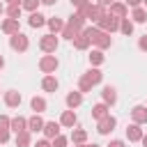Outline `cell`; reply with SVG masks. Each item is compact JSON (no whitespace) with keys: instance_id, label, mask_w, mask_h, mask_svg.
<instances>
[{"instance_id":"1","label":"cell","mask_w":147,"mask_h":147,"mask_svg":"<svg viewBox=\"0 0 147 147\" xmlns=\"http://www.w3.org/2000/svg\"><path fill=\"white\" fill-rule=\"evenodd\" d=\"M103 80V74H101V69L99 67H92V69H87L83 76H80V80H78V90L85 94V92H92V87L94 85H99Z\"/></svg>"},{"instance_id":"2","label":"cell","mask_w":147,"mask_h":147,"mask_svg":"<svg viewBox=\"0 0 147 147\" xmlns=\"http://www.w3.org/2000/svg\"><path fill=\"white\" fill-rule=\"evenodd\" d=\"M78 11H83V16H85L87 21H92V23H99V21L108 14V9H106L103 5H99V2H90L87 7H83V9H78Z\"/></svg>"},{"instance_id":"3","label":"cell","mask_w":147,"mask_h":147,"mask_svg":"<svg viewBox=\"0 0 147 147\" xmlns=\"http://www.w3.org/2000/svg\"><path fill=\"white\" fill-rule=\"evenodd\" d=\"M94 25H96L99 30H103V32H110V34H113V32H117V30H119V18H117V16H113V14H106V16H103L99 23H94Z\"/></svg>"},{"instance_id":"4","label":"cell","mask_w":147,"mask_h":147,"mask_svg":"<svg viewBox=\"0 0 147 147\" xmlns=\"http://www.w3.org/2000/svg\"><path fill=\"white\" fill-rule=\"evenodd\" d=\"M9 46H11V51H16V53H25V51L30 48V39H28L23 32H16V34L9 37Z\"/></svg>"},{"instance_id":"5","label":"cell","mask_w":147,"mask_h":147,"mask_svg":"<svg viewBox=\"0 0 147 147\" xmlns=\"http://www.w3.org/2000/svg\"><path fill=\"white\" fill-rule=\"evenodd\" d=\"M57 67H60V62H57V57H55L53 53H46V55L39 60V71H41V74H55Z\"/></svg>"},{"instance_id":"6","label":"cell","mask_w":147,"mask_h":147,"mask_svg":"<svg viewBox=\"0 0 147 147\" xmlns=\"http://www.w3.org/2000/svg\"><path fill=\"white\" fill-rule=\"evenodd\" d=\"M57 46H60V39H57V34H53V32H48V34H44V37L39 39V48H41L44 53H55Z\"/></svg>"},{"instance_id":"7","label":"cell","mask_w":147,"mask_h":147,"mask_svg":"<svg viewBox=\"0 0 147 147\" xmlns=\"http://www.w3.org/2000/svg\"><path fill=\"white\" fill-rule=\"evenodd\" d=\"M115 126H117V119L108 113L106 117H101V119H96V131L101 133V136H108V133H113L115 131Z\"/></svg>"},{"instance_id":"8","label":"cell","mask_w":147,"mask_h":147,"mask_svg":"<svg viewBox=\"0 0 147 147\" xmlns=\"http://www.w3.org/2000/svg\"><path fill=\"white\" fill-rule=\"evenodd\" d=\"M2 101H5L7 108H18L21 101H23V96H21V92H16V90H7V92L2 94Z\"/></svg>"},{"instance_id":"9","label":"cell","mask_w":147,"mask_h":147,"mask_svg":"<svg viewBox=\"0 0 147 147\" xmlns=\"http://www.w3.org/2000/svg\"><path fill=\"white\" fill-rule=\"evenodd\" d=\"M92 46H96V48H101V51H106V48H110L113 46V37H110V32H99L94 39H92Z\"/></svg>"},{"instance_id":"10","label":"cell","mask_w":147,"mask_h":147,"mask_svg":"<svg viewBox=\"0 0 147 147\" xmlns=\"http://www.w3.org/2000/svg\"><path fill=\"white\" fill-rule=\"evenodd\" d=\"M131 119L136 122V124H147V106H142V103H138V106H133L131 108Z\"/></svg>"},{"instance_id":"11","label":"cell","mask_w":147,"mask_h":147,"mask_svg":"<svg viewBox=\"0 0 147 147\" xmlns=\"http://www.w3.org/2000/svg\"><path fill=\"white\" fill-rule=\"evenodd\" d=\"M108 14H113V16H117V18H129V5L115 0V2L108 7Z\"/></svg>"},{"instance_id":"12","label":"cell","mask_w":147,"mask_h":147,"mask_svg":"<svg viewBox=\"0 0 147 147\" xmlns=\"http://www.w3.org/2000/svg\"><path fill=\"white\" fill-rule=\"evenodd\" d=\"M76 122H78V115H76V110H62V115H60V124L64 126V129H74L76 126Z\"/></svg>"},{"instance_id":"13","label":"cell","mask_w":147,"mask_h":147,"mask_svg":"<svg viewBox=\"0 0 147 147\" xmlns=\"http://www.w3.org/2000/svg\"><path fill=\"white\" fill-rule=\"evenodd\" d=\"M142 136H145V131L140 129V124L131 122V124L126 126V138H129V142H140V140H142Z\"/></svg>"},{"instance_id":"14","label":"cell","mask_w":147,"mask_h":147,"mask_svg":"<svg viewBox=\"0 0 147 147\" xmlns=\"http://www.w3.org/2000/svg\"><path fill=\"white\" fill-rule=\"evenodd\" d=\"M85 21H87V18L83 16V11H76V14H71V16H69L67 25H71L76 32H83V30H85Z\"/></svg>"},{"instance_id":"15","label":"cell","mask_w":147,"mask_h":147,"mask_svg":"<svg viewBox=\"0 0 147 147\" xmlns=\"http://www.w3.org/2000/svg\"><path fill=\"white\" fill-rule=\"evenodd\" d=\"M0 30L5 32V34H16V32H21V25H18V18H5L2 23H0Z\"/></svg>"},{"instance_id":"16","label":"cell","mask_w":147,"mask_h":147,"mask_svg":"<svg viewBox=\"0 0 147 147\" xmlns=\"http://www.w3.org/2000/svg\"><path fill=\"white\" fill-rule=\"evenodd\" d=\"M64 103H67V108H78L80 103H83V92L80 90H71L69 94H67V99H64Z\"/></svg>"},{"instance_id":"17","label":"cell","mask_w":147,"mask_h":147,"mask_svg":"<svg viewBox=\"0 0 147 147\" xmlns=\"http://www.w3.org/2000/svg\"><path fill=\"white\" fill-rule=\"evenodd\" d=\"M57 87H60V83H57V78L53 74H46L41 78V90L44 92H57Z\"/></svg>"},{"instance_id":"18","label":"cell","mask_w":147,"mask_h":147,"mask_svg":"<svg viewBox=\"0 0 147 147\" xmlns=\"http://www.w3.org/2000/svg\"><path fill=\"white\" fill-rule=\"evenodd\" d=\"M92 46V41H90V37L85 34V32H78L76 37H74V48L76 51H87Z\"/></svg>"},{"instance_id":"19","label":"cell","mask_w":147,"mask_h":147,"mask_svg":"<svg viewBox=\"0 0 147 147\" xmlns=\"http://www.w3.org/2000/svg\"><path fill=\"white\" fill-rule=\"evenodd\" d=\"M44 124H46V122H44V119L39 117V113H34L32 117H28V131H30V133L44 131Z\"/></svg>"},{"instance_id":"20","label":"cell","mask_w":147,"mask_h":147,"mask_svg":"<svg viewBox=\"0 0 147 147\" xmlns=\"http://www.w3.org/2000/svg\"><path fill=\"white\" fill-rule=\"evenodd\" d=\"M60 126H62L60 122H46V124H44V131H41V133H44V138L53 140L55 136H60Z\"/></svg>"},{"instance_id":"21","label":"cell","mask_w":147,"mask_h":147,"mask_svg":"<svg viewBox=\"0 0 147 147\" xmlns=\"http://www.w3.org/2000/svg\"><path fill=\"white\" fill-rule=\"evenodd\" d=\"M101 101H106L108 106H115V103H117V92H115V87L106 85V87L101 90Z\"/></svg>"},{"instance_id":"22","label":"cell","mask_w":147,"mask_h":147,"mask_svg":"<svg viewBox=\"0 0 147 147\" xmlns=\"http://www.w3.org/2000/svg\"><path fill=\"white\" fill-rule=\"evenodd\" d=\"M108 113H110V106H108L106 101H99V103L92 106V117H94V119H101V117H106Z\"/></svg>"},{"instance_id":"23","label":"cell","mask_w":147,"mask_h":147,"mask_svg":"<svg viewBox=\"0 0 147 147\" xmlns=\"http://www.w3.org/2000/svg\"><path fill=\"white\" fill-rule=\"evenodd\" d=\"M46 25H48V30H51L53 34H60V32L64 30V25H67V23H64L62 18H57V16H51V18L46 21Z\"/></svg>"},{"instance_id":"24","label":"cell","mask_w":147,"mask_h":147,"mask_svg":"<svg viewBox=\"0 0 147 147\" xmlns=\"http://www.w3.org/2000/svg\"><path fill=\"white\" fill-rule=\"evenodd\" d=\"M28 129V117H21V115H16V117H11V124H9V131H14V133H18V131H25Z\"/></svg>"},{"instance_id":"25","label":"cell","mask_w":147,"mask_h":147,"mask_svg":"<svg viewBox=\"0 0 147 147\" xmlns=\"http://www.w3.org/2000/svg\"><path fill=\"white\" fill-rule=\"evenodd\" d=\"M46 21H48V18H46L44 14L32 11V14H30V18H28V25H30V28H44V25H46Z\"/></svg>"},{"instance_id":"26","label":"cell","mask_w":147,"mask_h":147,"mask_svg":"<svg viewBox=\"0 0 147 147\" xmlns=\"http://www.w3.org/2000/svg\"><path fill=\"white\" fill-rule=\"evenodd\" d=\"M131 21L133 23H147V9L140 5V7H133L131 9Z\"/></svg>"},{"instance_id":"27","label":"cell","mask_w":147,"mask_h":147,"mask_svg":"<svg viewBox=\"0 0 147 147\" xmlns=\"http://www.w3.org/2000/svg\"><path fill=\"white\" fill-rule=\"evenodd\" d=\"M69 140L74 145H83V142H87V131L85 129H74L71 136H69Z\"/></svg>"},{"instance_id":"28","label":"cell","mask_w":147,"mask_h":147,"mask_svg":"<svg viewBox=\"0 0 147 147\" xmlns=\"http://www.w3.org/2000/svg\"><path fill=\"white\" fill-rule=\"evenodd\" d=\"M32 145V136H30V131L25 129V131H18L16 133V147H30Z\"/></svg>"},{"instance_id":"29","label":"cell","mask_w":147,"mask_h":147,"mask_svg":"<svg viewBox=\"0 0 147 147\" xmlns=\"http://www.w3.org/2000/svg\"><path fill=\"white\" fill-rule=\"evenodd\" d=\"M103 62H106V55H103V51H101V48H94V51L90 53V64H92V67H101Z\"/></svg>"},{"instance_id":"30","label":"cell","mask_w":147,"mask_h":147,"mask_svg":"<svg viewBox=\"0 0 147 147\" xmlns=\"http://www.w3.org/2000/svg\"><path fill=\"white\" fill-rule=\"evenodd\" d=\"M30 108H32L34 113H44V110H46V99H44V96H37V94H34V96L30 99Z\"/></svg>"},{"instance_id":"31","label":"cell","mask_w":147,"mask_h":147,"mask_svg":"<svg viewBox=\"0 0 147 147\" xmlns=\"http://www.w3.org/2000/svg\"><path fill=\"white\" fill-rule=\"evenodd\" d=\"M119 32L122 34H133V21H129V18H119Z\"/></svg>"},{"instance_id":"32","label":"cell","mask_w":147,"mask_h":147,"mask_svg":"<svg viewBox=\"0 0 147 147\" xmlns=\"http://www.w3.org/2000/svg\"><path fill=\"white\" fill-rule=\"evenodd\" d=\"M7 16L9 18H21V11H23V5H7Z\"/></svg>"},{"instance_id":"33","label":"cell","mask_w":147,"mask_h":147,"mask_svg":"<svg viewBox=\"0 0 147 147\" xmlns=\"http://www.w3.org/2000/svg\"><path fill=\"white\" fill-rule=\"evenodd\" d=\"M21 5H23V9H25V11H30V14H32V11H37V7L41 5V0H23Z\"/></svg>"},{"instance_id":"34","label":"cell","mask_w":147,"mask_h":147,"mask_svg":"<svg viewBox=\"0 0 147 147\" xmlns=\"http://www.w3.org/2000/svg\"><path fill=\"white\" fill-rule=\"evenodd\" d=\"M51 142H53V147H67V142H69V138L60 133V136H55V138H53Z\"/></svg>"},{"instance_id":"35","label":"cell","mask_w":147,"mask_h":147,"mask_svg":"<svg viewBox=\"0 0 147 147\" xmlns=\"http://www.w3.org/2000/svg\"><path fill=\"white\" fill-rule=\"evenodd\" d=\"M9 124H11V117L0 115V129H9Z\"/></svg>"},{"instance_id":"36","label":"cell","mask_w":147,"mask_h":147,"mask_svg":"<svg viewBox=\"0 0 147 147\" xmlns=\"http://www.w3.org/2000/svg\"><path fill=\"white\" fill-rule=\"evenodd\" d=\"M9 142V129H0V145Z\"/></svg>"},{"instance_id":"37","label":"cell","mask_w":147,"mask_h":147,"mask_svg":"<svg viewBox=\"0 0 147 147\" xmlns=\"http://www.w3.org/2000/svg\"><path fill=\"white\" fill-rule=\"evenodd\" d=\"M138 48H140L142 53H147V34H142V37L138 39Z\"/></svg>"},{"instance_id":"38","label":"cell","mask_w":147,"mask_h":147,"mask_svg":"<svg viewBox=\"0 0 147 147\" xmlns=\"http://www.w3.org/2000/svg\"><path fill=\"white\" fill-rule=\"evenodd\" d=\"M92 0H71V5L76 7V9H83V7H87Z\"/></svg>"},{"instance_id":"39","label":"cell","mask_w":147,"mask_h":147,"mask_svg":"<svg viewBox=\"0 0 147 147\" xmlns=\"http://www.w3.org/2000/svg\"><path fill=\"white\" fill-rule=\"evenodd\" d=\"M34 147H53V142H51L48 138H41V140H37V142H34Z\"/></svg>"},{"instance_id":"40","label":"cell","mask_w":147,"mask_h":147,"mask_svg":"<svg viewBox=\"0 0 147 147\" xmlns=\"http://www.w3.org/2000/svg\"><path fill=\"white\" fill-rule=\"evenodd\" d=\"M106 147H126V142H124V140H110Z\"/></svg>"},{"instance_id":"41","label":"cell","mask_w":147,"mask_h":147,"mask_svg":"<svg viewBox=\"0 0 147 147\" xmlns=\"http://www.w3.org/2000/svg\"><path fill=\"white\" fill-rule=\"evenodd\" d=\"M124 2H126V5L131 7V9H133V7H140V5H142V0H124Z\"/></svg>"},{"instance_id":"42","label":"cell","mask_w":147,"mask_h":147,"mask_svg":"<svg viewBox=\"0 0 147 147\" xmlns=\"http://www.w3.org/2000/svg\"><path fill=\"white\" fill-rule=\"evenodd\" d=\"M96 2H99V5H103V7H110L115 0H96Z\"/></svg>"},{"instance_id":"43","label":"cell","mask_w":147,"mask_h":147,"mask_svg":"<svg viewBox=\"0 0 147 147\" xmlns=\"http://www.w3.org/2000/svg\"><path fill=\"white\" fill-rule=\"evenodd\" d=\"M5 2H7V5H21L23 0H5Z\"/></svg>"},{"instance_id":"44","label":"cell","mask_w":147,"mask_h":147,"mask_svg":"<svg viewBox=\"0 0 147 147\" xmlns=\"http://www.w3.org/2000/svg\"><path fill=\"white\" fill-rule=\"evenodd\" d=\"M57 0H41V5H55Z\"/></svg>"},{"instance_id":"45","label":"cell","mask_w":147,"mask_h":147,"mask_svg":"<svg viewBox=\"0 0 147 147\" xmlns=\"http://www.w3.org/2000/svg\"><path fill=\"white\" fill-rule=\"evenodd\" d=\"M140 142H142V147H147V133L142 136V140H140Z\"/></svg>"},{"instance_id":"46","label":"cell","mask_w":147,"mask_h":147,"mask_svg":"<svg viewBox=\"0 0 147 147\" xmlns=\"http://www.w3.org/2000/svg\"><path fill=\"white\" fill-rule=\"evenodd\" d=\"M2 67H5V57L0 55V69H2Z\"/></svg>"},{"instance_id":"47","label":"cell","mask_w":147,"mask_h":147,"mask_svg":"<svg viewBox=\"0 0 147 147\" xmlns=\"http://www.w3.org/2000/svg\"><path fill=\"white\" fill-rule=\"evenodd\" d=\"M2 14H5V5L0 2V16H2Z\"/></svg>"},{"instance_id":"48","label":"cell","mask_w":147,"mask_h":147,"mask_svg":"<svg viewBox=\"0 0 147 147\" xmlns=\"http://www.w3.org/2000/svg\"><path fill=\"white\" fill-rule=\"evenodd\" d=\"M74 147H87V142H83V145H74Z\"/></svg>"},{"instance_id":"49","label":"cell","mask_w":147,"mask_h":147,"mask_svg":"<svg viewBox=\"0 0 147 147\" xmlns=\"http://www.w3.org/2000/svg\"><path fill=\"white\" fill-rule=\"evenodd\" d=\"M142 7H145V9H147V0H142Z\"/></svg>"},{"instance_id":"50","label":"cell","mask_w":147,"mask_h":147,"mask_svg":"<svg viewBox=\"0 0 147 147\" xmlns=\"http://www.w3.org/2000/svg\"><path fill=\"white\" fill-rule=\"evenodd\" d=\"M87 147H101V145H87Z\"/></svg>"},{"instance_id":"51","label":"cell","mask_w":147,"mask_h":147,"mask_svg":"<svg viewBox=\"0 0 147 147\" xmlns=\"http://www.w3.org/2000/svg\"><path fill=\"white\" fill-rule=\"evenodd\" d=\"M145 106H147V103H145Z\"/></svg>"}]
</instances>
